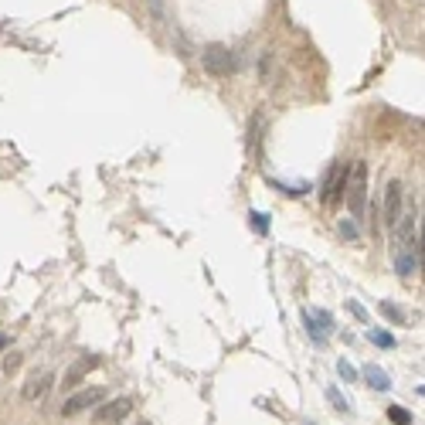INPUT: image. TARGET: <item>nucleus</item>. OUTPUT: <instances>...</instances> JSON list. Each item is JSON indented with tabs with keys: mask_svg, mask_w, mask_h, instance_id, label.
I'll return each mask as SVG.
<instances>
[{
	"mask_svg": "<svg viewBox=\"0 0 425 425\" xmlns=\"http://www.w3.org/2000/svg\"><path fill=\"white\" fill-rule=\"evenodd\" d=\"M344 201L351 208V215L360 222V218H364V204H367V163H364V160L351 163V177H347Z\"/></svg>",
	"mask_w": 425,
	"mask_h": 425,
	"instance_id": "nucleus-1",
	"label": "nucleus"
},
{
	"mask_svg": "<svg viewBox=\"0 0 425 425\" xmlns=\"http://www.w3.org/2000/svg\"><path fill=\"white\" fill-rule=\"evenodd\" d=\"M201 65L208 75H215V79H228L235 68H238V58H235V51L228 45H208L201 51Z\"/></svg>",
	"mask_w": 425,
	"mask_h": 425,
	"instance_id": "nucleus-2",
	"label": "nucleus"
},
{
	"mask_svg": "<svg viewBox=\"0 0 425 425\" xmlns=\"http://www.w3.org/2000/svg\"><path fill=\"white\" fill-rule=\"evenodd\" d=\"M133 412V402L130 398H112V402H99L95 405V412H92V422L95 425H116V422H123L126 415Z\"/></svg>",
	"mask_w": 425,
	"mask_h": 425,
	"instance_id": "nucleus-3",
	"label": "nucleus"
},
{
	"mask_svg": "<svg viewBox=\"0 0 425 425\" xmlns=\"http://www.w3.org/2000/svg\"><path fill=\"white\" fill-rule=\"evenodd\" d=\"M405 211V187L402 180H388V187H384V224H388V231L395 228V222L402 218Z\"/></svg>",
	"mask_w": 425,
	"mask_h": 425,
	"instance_id": "nucleus-4",
	"label": "nucleus"
},
{
	"mask_svg": "<svg viewBox=\"0 0 425 425\" xmlns=\"http://www.w3.org/2000/svg\"><path fill=\"white\" fill-rule=\"evenodd\" d=\"M347 177H351V163H337L327 177V187H323V204H340L344 201V191H347Z\"/></svg>",
	"mask_w": 425,
	"mask_h": 425,
	"instance_id": "nucleus-5",
	"label": "nucleus"
},
{
	"mask_svg": "<svg viewBox=\"0 0 425 425\" xmlns=\"http://www.w3.org/2000/svg\"><path fill=\"white\" fill-rule=\"evenodd\" d=\"M102 398H106V391H102V388H82V391H75L72 398H65L62 415H79V412H86V408H95Z\"/></svg>",
	"mask_w": 425,
	"mask_h": 425,
	"instance_id": "nucleus-6",
	"label": "nucleus"
},
{
	"mask_svg": "<svg viewBox=\"0 0 425 425\" xmlns=\"http://www.w3.org/2000/svg\"><path fill=\"white\" fill-rule=\"evenodd\" d=\"M51 384H55V375H41V378L34 375V378L24 384V398H27V402H34V398H45L48 391H51Z\"/></svg>",
	"mask_w": 425,
	"mask_h": 425,
	"instance_id": "nucleus-7",
	"label": "nucleus"
},
{
	"mask_svg": "<svg viewBox=\"0 0 425 425\" xmlns=\"http://www.w3.org/2000/svg\"><path fill=\"white\" fill-rule=\"evenodd\" d=\"M364 381L375 388V391H388L391 388V381H388V375L381 371L378 364H364Z\"/></svg>",
	"mask_w": 425,
	"mask_h": 425,
	"instance_id": "nucleus-8",
	"label": "nucleus"
},
{
	"mask_svg": "<svg viewBox=\"0 0 425 425\" xmlns=\"http://www.w3.org/2000/svg\"><path fill=\"white\" fill-rule=\"evenodd\" d=\"M95 364H99V358H95V354H89V358H82V360H79V364H75V367H72V371L65 375V388H75V384L82 381V375H86L89 367H95Z\"/></svg>",
	"mask_w": 425,
	"mask_h": 425,
	"instance_id": "nucleus-9",
	"label": "nucleus"
},
{
	"mask_svg": "<svg viewBox=\"0 0 425 425\" xmlns=\"http://www.w3.org/2000/svg\"><path fill=\"white\" fill-rule=\"evenodd\" d=\"M419 266H422V262H419L415 255H402V252H395V269H398V276L408 279V276H415V272H419Z\"/></svg>",
	"mask_w": 425,
	"mask_h": 425,
	"instance_id": "nucleus-10",
	"label": "nucleus"
},
{
	"mask_svg": "<svg viewBox=\"0 0 425 425\" xmlns=\"http://www.w3.org/2000/svg\"><path fill=\"white\" fill-rule=\"evenodd\" d=\"M303 323H306V334L313 337V344H323V340H327V334H323V330H320V327H316V316L310 313V310H306V313H303Z\"/></svg>",
	"mask_w": 425,
	"mask_h": 425,
	"instance_id": "nucleus-11",
	"label": "nucleus"
},
{
	"mask_svg": "<svg viewBox=\"0 0 425 425\" xmlns=\"http://www.w3.org/2000/svg\"><path fill=\"white\" fill-rule=\"evenodd\" d=\"M388 419H391L395 425H412V415L405 412L402 405H391V408H388Z\"/></svg>",
	"mask_w": 425,
	"mask_h": 425,
	"instance_id": "nucleus-12",
	"label": "nucleus"
},
{
	"mask_svg": "<svg viewBox=\"0 0 425 425\" xmlns=\"http://www.w3.org/2000/svg\"><path fill=\"white\" fill-rule=\"evenodd\" d=\"M367 337H371V344H378V347H395V337L384 334V330H367Z\"/></svg>",
	"mask_w": 425,
	"mask_h": 425,
	"instance_id": "nucleus-13",
	"label": "nucleus"
},
{
	"mask_svg": "<svg viewBox=\"0 0 425 425\" xmlns=\"http://www.w3.org/2000/svg\"><path fill=\"white\" fill-rule=\"evenodd\" d=\"M381 313L388 316V320H395V323H402L405 320V313L398 310V306H391V303H381Z\"/></svg>",
	"mask_w": 425,
	"mask_h": 425,
	"instance_id": "nucleus-14",
	"label": "nucleus"
},
{
	"mask_svg": "<svg viewBox=\"0 0 425 425\" xmlns=\"http://www.w3.org/2000/svg\"><path fill=\"white\" fill-rule=\"evenodd\" d=\"M327 395H330V402L337 405V412H344V415H347V412H351V408H347V398H344V395H340V391H337V388H330V391H327Z\"/></svg>",
	"mask_w": 425,
	"mask_h": 425,
	"instance_id": "nucleus-15",
	"label": "nucleus"
},
{
	"mask_svg": "<svg viewBox=\"0 0 425 425\" xmlns=\"http://www.w3.org/2000/svg\"><path fill=\"white\" fill-rule=\"evenodd\" d=\"M21 354H11V358L4 360V371H7V375H14V371H18V367H21Z\"/></svg>",
	"mask_w": 425,
	"mask_h": 425,
	"instance_id": "nucleus-16",
	"label": "nucleus"
},
{
	"mask_svg": "<svg viewBox=\"0 0 425 425\" xmlns=\"http://www.w3.org/2000/svg\"><path fill=\"white\" fill-rule=\"evenodd\" d=\"M252 228H259V231H262V235H266V231H269V222H266V215H255V211H252Z\"/></svg>",
	"mask_w": 425,
	"mask_h": 425,
	"instance_id": "nucleus-17",
	"label": "nucleus"
},
{
	"mask_svg": "<svg viewBox=\"0 0 425 425\" xmlns=\"http://www.w3.org/2000/svg\"><path fill=\"white\" fill-rule=\"evenodd\" d=\"M337 367H340V375H344V378H347V381H354V378H358V375H354V367H351L347 360H340Z\"/></svg>",
	"mask_w": 425,
	"mask_h": 425,
	"instance_id": "nucleus-18",
	"label": "nucleus"
},
{
	"mask_svg": "<svg viewBox=\"0 0 425 425\" xmlns=\"http://www.w3.org/2000/svg\"><path fill=\"white\" fill-rule=\"evenodd\" d=\"M347 310H351V313L358 316V320H364V323H367V310H360L358 303H347Z\"/></svg>",
	"mask_w": 425,
	"mask_h": 425,
	"instance_id": "nucleus-19",
	"label": "nucleus"
},
{
	"mask_svg": "<svg viewBox=\"0 0 425 425\" xmlns=\"http://www.w3.org/2000/svg\"><path fill=\"white\" fill-rule=\"evenodd\" d=\"M340 231H344V238H351V242H354V238H358V231H354V224H340Z\"/></svg>",
	"mask_w": 425,
	"mask_h": 425,
	"instance_id": "nucleus-20",
	"label": "nucleus"
},
{
	"mask_svg": "<svg viewBox=\"0 0 425 425\" xmlns=\"http://www.w3.org/2000/svg\"><path fill=\"white\" fill-rule=\"evenodd\" d=\"M7 344H11V337H7V334H0V354L7 351Z\"/></svg>",
	"mask_w": 425,
	"mask_h": 425,
	"instance_id": "nucleus-21",
	"label": "nucleus"
}]
</instances>
